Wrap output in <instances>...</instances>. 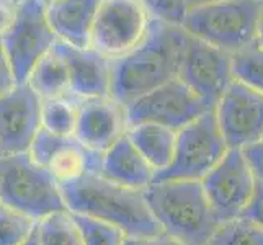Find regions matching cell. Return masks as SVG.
<instances>
[{
  "label": "cell",
  "mask_w": 263,
  "mask_h": 245,
  "mask_svg": "<svg viewBox=\"0 0 263 245\" xmlns=\"http://www.w3.org/2000/svg\"><path fill=\"white\" fill-rule=\"evenodd\" d=\"M0 5H7V7H12V5H10V2H8V0H0Z\"/></svg>",
  "instance_id": "8d00e7d4"
},
{
  "label": "cell",
  "mask_w": 263,
  "mask_h": 245,
  "mask_svg": "<svg viewBox=\"0 0 263 245\" xmlns=\"http://www.w3.org/2000/svg\"><path fill=\"white\" fill-rule=\"evenodd\" d=\"M258 2H260V4H261V5H263V0H258Z\"/></svg>",
  "instance_id": "ab89813d"
},
{
  "label": "cell",
  "mask_w": 263,
  "mask_h": 245,
  "mask_svg": "<svg viewBox=\"0 0 263 245\" xmlns=\"http://www.w3.org/2000/svg\"><path fill=\"white\" fill-rule=\"evenodd\" d=\"M124 106L111 97L79 100L74 136L85 147L105 152L126 133Z\"/></svg>",
  "instance_id": "9a60e30c"
},
{
  "label": "cell",
  "mask_w": 263,
  "mask_h": 245,
  "mask_svg": "<svg viewBox=\"0 0 263 245\" xmlns=\"http://www.w3.org/2000/svg\"><path fill=\"white\" fill-rule=\"evenodd\" d=\"M100 175L113 183L133 190H144L152 183L156 170L133 146L126 133L103 152Z\"/></svg>",
  "instance_id": "ac0fdd59"
},
{
  "label": "cell",
  "mask_w": 263,
  "mask_h": 245,
  "mask_svg": "<svg viewBox=\"0 0 263 245\" xmlns=\"http://www.w3.org/2000/svg\"><path fill=\"white\" fill-rule=\"evenodd\" d=\"M12 13H13V7H7V5H0V33H2L7 25L12 20Z\"/></svg>",
  "instance_id": "1f68e13d"
},
{
  "label": "cell",
  "mask_w": 263,
  "mask_h": 245,
  "mask_svg": "<svg viewBox=\"0 0 263 245\" xmlns=\"http://www.w3.org/2000/svg\"><path fill=\"white\" fill-rule=\"evenodd\" d=\"M44 2H46V4H48V2H52V0H44Z\"/></svg>",
  "instance_id": "74e56055"
},
{
  "label": "cell",
  "mask_w": 263,
  "mask_h": 245,
  "mask_svg": "<svg viewBox=\"0 0 263 245\" xmlns=\"http://www.w3.org/2000/svg\"><path fill=\"white\" fill-rule=\"evenodd\" d=\"M102 0H52L46 4L48 20L58 40L76 48L90 46V30Z\"/></svg>",
  "instance_id": "e0dca14e"
},
{
  "label": "cell",
  "mask_w": 263,
  "mask_h": 245,
  "mask_svg": "<svg viewBox=\"0 0 263 245\" xmlns=\"http://www.w3.org/2000/svg\"><path fill=\"white\" fill-rule=\"evenodd\" d=\"M213 2H219V0H186V5L188 8H192V7H199V5H206Z\"/></svg>",
  "instance_id": "e575fe53"
},
{
  "label": "cell",
  "mask_w": 263,
  "mask_h": 245,
  "mask_svg": "<svg viewBox=\"0 0 263 245\" xmlns=\"http://www.w3.org/2000/svg\"><path fill=\"white\" fill-rule=\"evenodd\" d=\"M208 245H263V228L239 216L219 224Z\"/></svg>",
  "instance_id": "cb8c5ba5"
},
{
  "label": "cell",
  "mask_w": 263,
  "mask_h": 245,
  "mask_svg": "<svg viewBox=\"0 0 263 245\" xmlns=\"http://www.w3.org/2000/svg\"><path fill=\"white\" fill-rule=\"evenodd\" d=\"M228 152L214 110L206 111L195 121L177 131L172 162L156 172L152 181L198 180L201 181Z\"/></svg>",
  "instance_id": "8992f818"
},
{
  "label": "cell",
  "mask_w": 263,
  "mask_h": 245,
  "mask_svg": "<svg viewBox=\"0 0 263 245\" xmlns=\"http://www.w3.org/2000/svg\"><path fill=\"white\" fill-rule=\"evenodd\" d=\"M16 84H25L34 64L58 41L44 0H22L13 7L12 20L0 33Z\"/></svg>",
  "instance_id": "52a82bcc"
},
{
  "label": "cell",
  "mask_w": 263,
  "mask_h": 245,
  "mask_svg": "<svg viewBox=\"0 0 263 245\" xmlns=\"http://www.w3.org/2000/svg\"><path fill=\"white\" fill-rule=\"evenodd\" d=\"M261 141H263V139H261Z\"/></svg>",
  "instance_id": "60d3db41"
},
{
  "label": "cell",
  "mask_w": 263,
  "mask_h": 245,
  "mask_svg": "<svg viewBox=\"0 0 263 245\" xmlns=\"http://www.w3.org/2000/svg\"><path fill=\"white\" fill-rule=\"evenodd\" d=\"M70 214L80 232L84 245H121L126 237L120 228H116L110 222L85 214Z\"/></svg>",
  "instance_id": "d4e9b609"
},
{
  "label": "cell",
  "mask_w": 263,
  "mask_h": 245,
  "mask_svg": "<svg viewBox=\"0 0 263 245\" xmlns=\"http://www.w3.org/2000/svg\"><path fill=\"white\" fill-rule=\"evenodd\" d=\"M255 40L258 41L260 46H263V12L260 15V20H258V25H257V36Z\"/></svg>",
  "instance_id": "836d02e7"
},
{
  "label": "cell",
  "mask_w": 263,
  "mask_h": 245,
  "mask_svg": "<svg viewBox=\"0 0 263 245\" xmlns=\"http://www.w3.org/2000/svg\"><path fill=\"white\" fill-rule=\"evenodd\" d=\"M38 234L41 245H84L69 210L40 219Z\"/></svg>",
  "instance_id": "603a6c76"
},
{
  "label": "cell",
  "mask_w": 263,
  "mask_h": 245,
  "mask_svg": "<svg viewBox=\"0 0 263 245\" xmlns=\"http://www.w3.org/2000/svg\"><path fill=\"white\" fill-rule=\"evenodd\" d=\"M121 245H183L172 237H168L167 234H159V235H152V237H128L126 235Z\"/></svg>",
  "instance_id": "4dcf8cb0"
},
{
  "label": "cell",
  "mask_w": 263,
  "mask_h": 245,
  "mask_svg": "<svg viewBox=\"0 0 263 245\" xmlns=\"http://www.w3.org/2000/svg\"><path fill=\"white\" fill-rule=\"evenodd\" d=\"M79 100L72 95L41 98V128L59 136H74Z\"/></svg>",
  "instance_id": "44dd1931"
},
{
  "label": "cell",
  "mask_w": 263,
  "mask_h": 245,
  "mask_svg": "<svg viewBox=\"0 0 263 245\" xmlns=\"http://www.w3.org/2000/svg\"><path fill=\"white\" fill-rule=\"evenodd\" d=\"M69 70V95L77 100L110 97L111 59L92 48H76L58 40Z\"/></svg>",
  "instance_id": "2e32d148"
},
{
  "label": "cell",
  "mask_w": 263,
  "mask_h": 245,
  "mask_svg": "<svg viewBox=\"0 0 263 245\" xmlns=\"http://www.w3.org/2000/svg\"><path fill=\"white\" fill-rule=\"evenodd\" d=\"M26 84L41 98L69 95V70L58 48V41L34 64Z\"/></svg>",
  "instance_id": "ffe728a7"
},
{
  "label": "cell",
  "mask_w": 263,
  "mask_h": 245,
  "mask_svg": "<svg viewBox=\"0 0 263 245\" xmlns=\"http://www.w3.org/2000/svg\"><path fill=\"white\" fill-rule=\"evenodd\" d=\"M15 85H16V80H15L10 59H8L7 52L4 49L2 40H0V95H4Z\"/></svg>",
  "instance_id": "f546056e"
},
{
  "label": "cell",
  "mask_w": 263,
  "mask_h": 245,
  "mask_svg": "<svg viewBox=\"0 0 263 245\" xmlns=\"http://www.w3.org/2000/svg\"><path fill=\"white\" fill-rule=\"evenodd\" d=\"M151 16L139 0H102L90 30V46L115 59L131 51L147 30Z\"/></svg>",
  "instance_id": "9c48e42d"
},
{
  "label": "cell",
  "mask_w": 263,
  "mask_h": 245,
  "mask_svg": "<svg viewBox=\"0 0 263 245\" xmlns=\"http://www.w3.org/2000/svg\"><path fill=\"white\" fill-rule=\"evenodd\" d=\"M20 245H41L40 243V234H38V224H36V228H34V231L28 235V239H26L23 243H20Z\"/></svg>",
  "instance_id": "d6a6232c"
},
{
  "label": "cell",
  "mask_w": 263,
  "mask_h": 245,
  "mask_svg": "<svg viewBox=\"0 0 263 245\" xmlns=\"http://www.w3.org/2000/svg\"><path fill=\"white\" fill-rule=\"evenodd\" d=\"M243 157H246L253 177L263 181V141L250 144L242 149Z\"/></svg>",
  "instance_id": "f1b7e54d"
},
{
  "label": "cell",
  "mask_w": 263,
  "mask_h": 245,
  "mask_svg": "<svg viewBox=\"0 0 263 245\" xmlns=\"http://www.w3.org/2000/svg\"><path fill=\"white\" fill-rule=\"evenodd\" d=\"M214 113L228 149H243L263 139V93L232 80Z\"/></svg>",
  "instance_id": "7c38bea8"
},
{
  "label": "cell",
  "mask_w": 263,
  "mask_h": 245,
  "mask_svg": "<svg viewBox=\"0 0 263 245\" xmlns=\"http://www.w3.org/2000/svg\"><path fill=\"white\" fill-rule=\"evenodd\" d=\"M214 110L178 77L138 97L124 106L126 126L154 123L178 131L206 111Z\"/></svg>",
  "instance_id": "ba28073f"
},
{
  "label": "cell",
  "mask_w": 263,
  "mask_h": 245,
  "mask_svg": "<svg viewBox=\"0 0 263 245\" xmlns=\"http://www.w3.org/2000/svg\"><path fill=\"white\" fill-rule=\"evenodd\" d=\"M142 195L162 232L183 245H208L219 228L198 180L152 181Z\"/></svg>",
  "instance_id": "3957f363"
},
{
  "label": "cell",
  "mask_w": 263,
  "mask_h": 245,
  "mask_svg": "<svg viewBox=\"0 0 263 245\" xmlns=\"http://www.w3.org/2000/svg\"><path fill=\"white\" fill-rule=\"evenodd\" d=\"M4 156V154H2V150H0V157H2Z\"/></svg>",
  "instance_id": "f35d334b"
},
{
  "label": "cell",
  "mask_w": 263,
  "mask_h": 245,
  "mask_svg": "<svg viewBox=\"0 0 263 245\" xmlns=\"http://www.w3.org/2000/svg\"><path fill=\"white\" fill-rule=\"evenodd\" d=\"M231 67L235 80L263 93V46L257 40L231 54Z\"/></svg>",
  "instance_id": "7402d4cb"
},
{
  "label": "cell",
  "mask_w": 263,
  "mask_h": 245,
  "mask_svg": "<svg viewBox=\"0 0 263 245\" xmlns=\"http://www.w3.org/2000/svg\"><path fill=\"white\" fill-rule=\"evenodd\" d=\"M203 190L219 224L239 217L252 198L255 177L242 149H228L221 162L201 180Z\"/></svg>",
  "instance_id": "8fae6325"
},
{
  "label": "cell",
  "mask_w": 263,
  "mask_h": 245,
  "mask_svg": "<svg viewBox=\"0 0 263 245\" xmlns=\"http://www.w3.org/2000/svg\"><path fill=\"white\" fill-rule=\"evenodd\" d=\"M70 213L92 216L120 228L128 237H152L162 234L142 190L113 183L100 174H85L59 183Z\"/></svg>",
  "instance_id": "7a4b0ae2"
},
{
  "label": "cell",
  "mask_w": 263,
  "mask_h": 245,
  "mask_svg": "<svg viewBox=\"0 0 263 245\" xmlns=\"http://www.w3.org/2000/svg\"><path fill=\"white\" fill-rule=\"evenodd\" d=\"M240 216L252 221V222L258 224L260 228H263V181L255 178L252 198H250L249 204L243 208Z\"/></svg>",
  "instance_id": "83f0119b"
},
{
  "label": "cell",
  "mask_w": 263,
  "mask_h": 245,
  "mask_svg": "<svg viewBox=\"0 0 263 245\" xmlns=\"http://www.w3.org/2000/svg\"><path fill=\"white\" fill-rule=\"evenodd\" d=\"M261 12L258 0H219L188 8L180 26L195 38L232 54L255 40Z\"/></svg>",
  "instance_id": "5b68a950"
},
{
  "label": "cell",
  "mask_w": 263,
  "mask_h": 245,
  "mask_svg": "<svg viewBox=\"0 0 263 245\" xmlns=\"http://www.w3.org/2000/svg\"><path fill=\"white\" fill-rule=\"evenodd\" d=\"M38 221L0 201V245H20L34 231Z\"/></svg>",
  "instance_id": "484cf974"
},
{
  "label": "cell",
  "mask_w": 263,
  "mask_h": 245,
  "mask_svg": "<svg viewBox=\"0 0 263 245\" xmlns=\"http://www.w3.org/2000/svg\"><path fill=\"white\" fill-rule=\"evenodd\" d=\"M8 2H10V5H12V7H15V5H18V4H20L22 0H8Z\"/></svg>",
  "instance_id": "d590c367"
},
{
  "label": "cell",
  "mask_w": 263,
  "mask_h": 245,
  "mask_svg": "<svg viewBox=\"0 0 263 245\" xmlns=\"http://www.w3.org/2000/svg\"><path fill=\"white\" fill-rule=\"evenodd\" d=\"M186 31L178 25L151 18L142 40L123 56L111 59L110 97L126 106L178 76Z\"/></svg>",
  "instance_id": "6da1fadb"
},
{
  "label": "cell",
  "mask_w": 263,
  "mask_h": 245,
  "mask_svg": "<svg viewBox=\"0 0 263 245\" xmlns=\"http://www.w3.org/2000/svg\"><path fill=\"white\" fill-rule=\"evenodd\" d=\"M151 18L170 25H181L188 12L186 0H139Z\"/></svg>",
  "instance_id": "4316f807"
},
{
  "label": "cell",
  "mask_w": 263,
  "mask_h": 245,
  "mask_svg": "<svg viewBox=\"0 0 263 245\" xmlns=\"http://www.w3.org/2000/svg\"><path fill=\"white\" fill-rule=\"evenodd\" d=\"M177 77L204 103L216 108L226 88L234 80L231 52L186 33Z\"/></svg>",
  "instance_id": "30bf717a"
},
{
  "label": "cell",
  "mask_w": 263,
  "mask_h": 245,
  "mask_svg": "<svg viewBox=\"0 0 263 245\" xmlns=\"http://www.w3.org/2000/svg\"><path fill=\"white\" fill-rule=\"evenodd\" d=\"M0 201L36 221L67 210L58 180L28 152L0 157Z\"/></svg>",
  "instance_id": "277c9868"
},
{
  "label": "cell",
  "mask_w": 263,
  "mask_h": 245,
  "mask_svg": "<svg viewBox=\"0 0 263 245\" xmlns=\"http://www.w3.org/2000/svg\"><path fill=\"white\" fill-rule=\"evenodd\" d=\"M41 128V97L26 84H16L0 95V150L28 152Z\"/></svg>",
  "instance_id": "5bb4252c"
},
{
  "label": "cell",
  "mask_w": 263,
  "mask_h": 245,
  "mask_svg": "<svg viewBox=\"0 0 263 245\" xmlns=\"http://www.w3.org/2000/svg\"><path fill=\"white\" fill-rule=\"evenodd\" d=\"M28 154L38 165L51 172L58 183L102 170L103 152L85 147L76 136H59L44 128L36 133Z\"/></svg>",
  "instance_id": "4fadbf2b"
},
{
  "label": "cell",
  "mask_w": 263,
  "mask_h": 245,
  "mask_svg": "<svg viewBox=\"0 0 263 245\" xmlns=\"http://www.w3.org/2000/svg\"><path fill=\"white\" fill-rule=\"evenodd\" d=\"M126 136L156 172L164 170L172 162L177 142V131L160 124L142 123L128 126Z\"/></svg>",
  "instance_id": "d6986e66"
}]
</instances>
